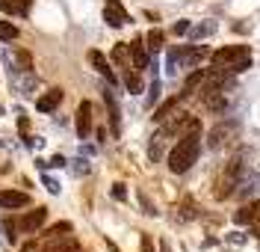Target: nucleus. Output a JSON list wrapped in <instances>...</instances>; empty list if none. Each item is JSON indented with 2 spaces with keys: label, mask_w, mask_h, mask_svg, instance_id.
I'll return each instance as SVG.
<instances>
[{
  "label": "nucleus",
  "mask_w": 260,
  "mask_h": 252,
  "mask_svg": "<svg viewBox=\"0 0 260 252\" xmlns=\"http://www.w3.org/2000/svg\"><path fill=\"white\" fill-rule=\"evenodd\" d=\"M113 60L118 66H124V60H127V45H115L113 48Z\"/></svg>",
  "instance_id": "obj_24"
},
{
  "label": "nucleus",
  "mask_w": 260,
  "mask_h": 252,
  "mask_svg": "<svg viewBox=\"0 0 260 252\" xmlns=\"http://www.w3.org/2000/svg\"><path fill=\"white\" fill-rule=\"evenodd\" d=\"M68 232H71V222H65V219H62V222H56L48 235H45V240H59V237L68 235Z\"/></svg>",
  "instance_id": "obj_20"
},
{
  "label": "nucleus",
  "mask_w": 260,
  "mask_h": 252,
  "mask_svg": "<svg viewBox=\"0 0 260 252\" xmlns=\"http://www.w3.org/2000/svg\"><path fill=\"white\" fill-rule=\"evenodd\" d=\"M257 208H260V205H245V208H240V211L234 214V222H237V226H245V222H251V219L257 217Z\"/></svg>",
  "instance_id": "obj_17"
},
{
  "label": "nucleus",
  "mask_w": 260,
  "mask_h": 252,
  "mask_svg": "<svg viewBox=\"0 0 260 252\" xmlns=\"http://www.w3.org/2000/svg\"><path fill=\"white\" fill-rule=\"evenodd\" d=\"M45 246H48V240H30L21 246V252H45Z\"/></svg>",
  "instance_id": "obj_23"
},
{
  "label": "nucleus",
  "mask_w": 260,
  "mask_h": 252,
  "mask_svg": "<svg viewBox=\"0 0 260 252\" xmlns=\"http://www.w3.org/2000/svg\"><path fill=\"white\" fill-rule=\"evenodd\" d=\"M18 27L12 21H0V42H18Z\"/></svg>",
  "instance_id": "obj_18"
},
{
  "label": "nucleus",
  "mask_w": 260,
  "mask_h": 252,
  "mask_svg": "<svg viewBox=\"0 0 260 252\" xmlns=\"http://www.w3.org/2000/svg\"><path fill=\"white\" fill-rule=\"evenodd\" d=\"M130 57H133V66H136V71H142V68L148 66V50H145L142 36H136V39L130 42Z\"/></svg>",
  "instance_id": "obj_11"
},
{
  "label": "nucleus",
  "mask_w": 260,
  "mask_h": 252,
  "mask_svg": "<svg viewBox=\"0 0 260 252\" xmlns=\"http://www.w3.org/2000/svg\"><path fill=\"white\" fill-rule=\"evenodd\" d=\"M139 246H142V252H154V243H151V237H148V235H142Z\"/></svg>",
  "instance_id": "obj_25"
},
{
  "label": "nucleus",
  "mask_w": 260,
  "mask_h": 252,
  "mask_svg": "<svg viewBox=\"0 0 260 252\" xmlns=\"http://www.w3.org/2000/svg\"><path fill=\"white\" fill-rule=\"evenodd\" d=\"M198 154H201V122L198 119H189V125L180 134L178 146L169 151V169L175 175H183V172L192 169V163L198 160Z\"/></svg>",
  "instance_id": "obj_1"
},
{
  "label": "nucleus",
  "mask_w": 260,
  "mask_h": 252,
  "mask_svg": "<svg viewBox=\"0 0 260 252\" xmlns=\"http://www.w3.org/2000/svg\"><path fill=\"white\" fill-rule=\"evenodd\" d=\"M204 77H207V71L195 66V71L189 74V77H186V83H183V89H180V101H183V98H189L192 92H198V89H201V83H204Z\"/></svg>",
  "instance_id": "obj_10"
},
{
  "label": "nucleus",
  "mask_w": 260,
  "mask_h": 252,
  "mask_svg": "<svg viewBox=\"0 0 260 252\" xmlns=\"http://www.w3.org/2000/svg\"><path fill=\"white\" fill-rule=\"evenodd\" d=\"M104 101H107V110H110V125H113V134H118V101H115L113 89H104Z\"/></svg>",
  "instance_id": "obj_15"
},
{
  "label": "nucleus",
  "mask_w": 260,
  "mask_h": 252,
  "mask_svg": "<svg viewBox=\"0 0 260 252\" xmlns=\"http://www.w3.org/2000/svg\"><path fill=\"white\" fill-rule=\"evenodd\" d=\"M89 134H92V104L80 101V107H77V136L86 139Z\"/></svg>",
  "instance_id": "obj_7"
},
{
  "label": "nucleus",
  "mask_w": 260,
  "mask_h": 252,
  "mask_svg": "<svg viewBox=\"0 0 260 252\" xmlns=\"http://www.w3.org/2000/svg\"><path fill=\"white\" fill-rule=\"evenodd\" d=\"M124 86H127L130 92H139V89H142V83H139V77H136V74H133L130 68H124Z\"/></svg>",
  "instance_id": "obj_22"
},
{
  "label": "nucleus",
  "mask_w": 260,
  "mask_h": 252,
  "mask_svg": "<svg viewBox=\"0 0 260 252\" xmlns=\"http://www.w3.org/2000/svg\"><path fill=\"white\" fill-rule=\"evenodd\" d=\"M45 252H83V249H80L77 240H71V237H59V240H48Z\"/></svg>",
  "instance_id": "obj_13"
},
{
  "label": "nucleus",
  "mask_w": 260,
  "mask_h": 252,
  "mask_svg": "<svg viewBox=\"0 0 260 252\" xmlns=\"http://www.w3.org/2000/svg\"><path fill=\"white\" fill-rule=\"evenodd\" d=\"M162 42H166L162 30H151V33H148V48H151V50H160Z\"/></svg>",
  "instance_id": "obj_21"
},
{
  "label": "nucleus",
  "mask_w": 260,
  "mask_h": 252,
  "mask_svg": "<svg viewBox=\"0 0 260 252\" xmlns=\"http://www.w3.org/2000/svg\"><path fill=\"white\" fill-rule=\"evenodd\" d=\"M113 196H115V199H124V196H127L124 184H113Z\"/></svg>",
  "instance_id": "obj_27"
},
{
  "label": "nucleus",
  "mask_w": 260,
  "mask_h": 252,
  "mask_svg": "<svg viewBox=\"0 0 260 252\" xmlns=\"http://www.w3.org/2000/svg\"><path fill=\"white\" fill-rule=\"evenodd\" d=\"M210 33H216V21H201L198 27H192V30H189V39H192V42H198V39H207Z\"/></svg>",
  "instance_id": "obj_16"
},
{
  "label": "nucleus",
  "mask_w": 260,
  "mask_h": 252,
  "mask_svg": "<svg viewBox=\"0 0 260 252\" xmlns=\"http://www.w3.org/2000/svg\"><path fill=\"white\" fill-rule=\"evenodd\" d=\"M89 63L95 66V71L101 74V77H104V80H107V83H113V86L118 83V77H115V71L110 68V63H107V57H104L101 50H89Z\"/></svg>",
  "instance_id": "obj_6"
},
{
  "label": "nucleus",
  "mask_w": 260,
  "mask_h": 252,
  "mask_svg": "<svg viewBox=\"0 0 260 252\" xmlns=\"http://www.w3.org/2000/svg\"><path fill=\"white\" fill-rule=\"evenodd\" d=\"M213 68H225L231 74H243L251 68V50L248 45H228V48H219L216 53H210Z\"/></svg>",
  "instance_id": "obj_2"
},
{
  "label": "nucleus",
  "mask_w": 260,
  "mask_h": 252,
  "mask_svg": "<svg viewBox=\"0 0 260 252\" xmlns=\"http://www.w3.org/2000/svg\"><path fill=\"white\" fill-rule=\"evenodd\" d=\"M178 101H180V95H178V98H169L166 104H160V107H157V113H154V122H166V119H169V113L178 107Z\"/></svg>",
  "instance_id": "obj_19"
},
{
  "label": "nucleus",
  "mask_w": 260,
  "mask_h": 252,
  "mask_svg": "<svg viewBox=\"0 0 260 252\" xmlns=\"http://www.w3.org/2000/svg\"><path fill=\"white\" fill-rule=\"evenodd\" d=\"M32 6V0H0V12L6 15H27Z\"/></svg>",
  "instance_id": "obj_12"
},
{
  "label": "nucleus",
  "mask_w": 260,
  "mask_h": 252,
  "mask_svg": "<svg viewBox=\"0 0 260 252\" xmlns=\"http://www.w3.org/2000/svg\"><path fill=\"white\" fill-rule=\"evenodd\" d=\"M45 219H48V208H36V211H27L24 217L18 219V232H24V235H32V232H39V229L45 226Z\"/></svg>",
  "instance_id": "obj_4"
},
{
  "label": "nucleus",
  "mask_w": 260,
  "mask_h": 252,
  "mask_svg": "<svg viewBox=\"0 0 260 252\" xmlns=\"http://www.w3.org/2000/svg\"><path fill=\"white\" fill-rule=\"evenodd\" d=\"M260 190V175H248L245 181H237V196L240 199H248L251 193H257Z\"/></svg>",
  "instance_id": "obj_14"
},
{
  "label": "nucleus",
  "mask_w": 260,
  "mask_h": 252,
  "mask_svg": "<svg viewBox=\"0 0 260 252\" xmlns=\"http://www.w3.org/2000/svg\"><path fill=\"white\" fill-rule=\"evenodd\" d=\"M59 101H62V89H48L42 98L36 101V110L39 113H53L59 107Z\"/></svg>",
  "instance_id": "obj_9"
},
{
  "label": "nucleus",
  "mask_w": 260,
  "mask_h": 252,
  "mask_svg": "<svg viewBox=\"0 0 260 252\" xmlns=\"http://www.w3.org/2000/svg\"><path fill=\"white\" fill-rule=\"evenodd\" d=\"M157 92H160V83L154 80V86H151V98H148V104H154V101H157Z\"/></svg>",
  "instance_id": "obj_28"
},
{
  "label": "nucleus",
  "mask_w": 260,
  "mask_h": 252,
  "mask_svg": "<svg viewBox=\"0 0 260 252\" xmlns=\"http://www.w3.org/2000/svg\"><path fill=\"white\" fill-rule=\"evenodd\" d=\"M237 134H240V122H237V119H222L219 125H213L210 136H207V146H210V149H222V146H228Z\"/></svg>",
  "instance_id": "obj_3"
},
{
  "label": "nucleus",
  "mask_w": 260,
  "mask_h": 252,
  "mask_svg": "<svg viewBox=\"0 0 260 252\" xmlns=\"http://www.w3.org/2000/svg\"><path fill=\"white\" fill-rule=\"evenodd\" d=\"M104 21H107L110 27H124L130 18H127L124 6H121L118 0H107V6H104Z\"/></svg>",
  "instance_id": "obj_5"
},
{
  "label": "nucleus",
  "mask_w": 260,
  "mask_h": 252,
  "mask_svg": "<svg viewBox=\"0 0 260 252\" xmlns=\"http://www.w3.org/2000/svg\"><path fill=\"white\" fill-rule=\"evenodd\" d=\"M175 33H178V36L189 33V21H178V24H175Z\"/></svg>",
  "instance_id": "obj_26"
},
{
  "label": "nucleus",
  "mask_w": 260,
  "mask_h": 252,
  "mask_svg": "<svg viewBox=\"0 0 260 252\" xmlns=\"http://www.w3.org/2000/svg\"><path fill=\"white\" fill-rule=\"evenodd\" d=\"M30 193L24 190H0V208H27Z\"/></svg>",
  "instance_id": "obj_8"
}]
</instances>
